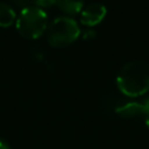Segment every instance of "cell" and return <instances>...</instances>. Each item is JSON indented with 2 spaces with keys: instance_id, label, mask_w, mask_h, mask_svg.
<instances>
[{
  "instance_id": "1",
  "label": "cell",
  "mask_w": 149,
  "mask_h": 149,
  "mask_svg": "<svg viewBox=\"0 0 149 149\" xmlns=\"http://www.w3.org/2000/svg\"><path fill=\"white\" fill-rule=\"evenodd\" d=\"M116 86L128 98L144 95L149 91V64L139 59L123 64L116 76Z\"/></svg>"
},
{
  "instance_id": "2",
  "label": "cell",
  "mask_w": 149,
  "mask_h": 149,
  "mask_svg": "<svg viewBox=\"0 0 149 149\" xmlns=\"http://www.w3.org/2000/svg\"><path fill=\"white\" fill-rule=\"evenodd\" d=\"M48 16L45 12L36 6L26 7L16 19L17 33L27 40L38 38L47 29Z\"/></svg>"
},
{
  "instance_id": "3",
  "label": "cell",
  "mask_w": 149,
  "mask_h": 149,
  "mask_svg": "<svg viewBox=\"0 0 149 149\" xmlns=\"http://www.w3.org/2000/svg\"><path fill=\"white\" fill-rule=\"evenodd\" d=\"M80 35L77 22L66 16L55 19L48 27L47 38L50 45L55 48H64L72 44Z\"/></svg>"
},
{
  "instance_id": "4",
  "label": "cell",
  "mask_w": 149,
  "mask_h": 149,
  "mask_svg": "<svg viewBox=\"0 0 149 149\" xmlns=\"http://www.w3.org/2000/svg\"><path fill=\"white\" fill-rule=\"evenodd\" d=\"M114 111L121 118H137V116L146 118L149 114V98L123 102L119 105Z\"/></svg>"
},
{
  "instance_id": "5",
  "label": "cell",
  "mask_w": 149,
  "mask_h": 149,
  "mask_svg": "<svg viewBox=\"0 0 149 149\" xmlns=\"http://www.w3.org/2000/svg\"><path fill=\"white\" fill-rule=\"evenodd\" d=\"M106 14H107V8L102 3L94 2V3H91L81 9L80 22L84 26L93 27V26L99 24L105 19Z\"/></svg>"
},
{
  "instance_id": "6",
  "label": "cell",
  "mask_w": 149,
  "mask_h": 149,
  "mask_svg": "<svg viewBox=\"0 0 149 149\" xmlns=\"http://www.w3.org/2000/svg\"><path fill=\"white\" fill-rule=\"evenodd\" d=\"M56 6L65 14L73 15L81 12L84 0H56Z\"/></svg>"
},
{
  "instance_id": "7",
  "label": "cell",
  "mask_w": 149,
  "mask_h": 149,
  "mask_svg": "<svg viewBox=\"0 0 149 149\" xmlns=\"http://www.w3.org/2000/svg\"><path fill=\"white\" fill-rule=\"evenodd\" d=\"M16 21L14 9L3 2H0V27H9Z\"/></svg>"
},
{
  "instance_id": "8",
  "label": "cell",
  "mask_w": 149,
  "mask_h": 149,
  "mask_svg": "<svg viewBox=\"0 0 149 149\" xmlns=\"http://www.w3.org/2000/svg\"><path fill=\"white\" fill-rule=\"evenodd\" d=\"M56 5V0H35L34 1V6L40 7V8H45V7H51Z\"/></svg>"
},
{
  "instance_id": "9",
  "label": "cell",
  "mask_w": 149,
  "mask_h": 149,
  "mask_svg": "<svg viewBox=\"0 0 149 149\" xmlns=\"http://www.w3.org/2000/svg\"><path fill=\"white\" fill-rule=\"evenodd\" d=\"M14 3H16L17 6H23V8L26 7H30L34 6V1L35 0H12Z\"/></svg>"
},
{
  "instance_id": "10",
  "label": "cell",
  "mask_w": 149,
  "mask_h": 149,
  "mask_svg": "<svg viewBox=\"0 0 149 149\" xmlns=\"http://www.w3.org/2000/svg\"><path fill=\"white\" fill-rule=\"evenodd\" d=\"M83 37L86 40V38H88V37H91V38H93L94 37V31H92V30H86L85 33H84V35H83Z\"/></svg>"
},
{
  "instance_id": "11",
  "label": "cell",
  "mask_w": 149,
  "mask_h": 149,
  "mask_svg": "<svg viewBox=\"0 0 149 149\" xmlns=\"http://www.w3.org/2000/svg\"><path fill=\"white\" fill-rule=\"evenodd\" d=\"M0 149H10V148H9V146H8L5 141H2V140L0 139Z\"/></svg>"
},
{
  "instance_id": "12",
  "label": "cell",
  "mask_w": 149,
  "mask_h": 149,
  "mask_svg": "<svg viewBox=\"0 0 149 149\" xmlns=\"http://www.w3.org/2000/svg\"><path fill=\"white\" fill-rule=\"evenodd\" d=\"M144 123H146V126H147V128L149 129V114L144 118Z\"/></svg>"
}]
</instances>
